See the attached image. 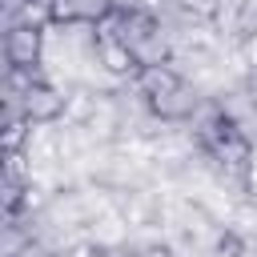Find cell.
<instances>
[{"label": "cell", "mask_w": 257, "mask_h": 257, "mask_svg": "<svg viewBox=\"0 0 257 257\" xmlns=\"http://www.w3.org/2000/svg\"><path fill=\"white\" fill-rule=\"evenodd\" d=\"M68 257H100V253H96V245H76Z\"/></svg>", "instance_id": "ba28073f"}, {"label": "cell", "mask_w": 257, "mask_h": 257, "mask_svg": "<svg viewBox=\"0 0 257 257\" xmlns=\"http://www.w3.org/2000/svg\"><path fill=\"white\" fill-rule=\"evenodd\" d=\"M141 257H177V253H173L169 245H153V249H145Z\"/></svg>", "instance_id": "52a82bcc"}, {"label": "cell", "mask_w": 257, "mask_h": 257, "mask_svg": "<svg viewBox=\"0 0 257 257\" xmlns=\"http://www.w3.org/2000/svg\"><path fill=\"white\" fill-rule=\"evenodd\" d=\"M20 104H24V116H28V124H52L56 116H64V104H68V96L64 92H56L52 84H32L24 96H20Z\"/></svg>", "instance_id": "7a4b0ae2"}, {"label": "cell", "mask_w": 257, "mask_h": 257, "mask_svg": "<svg viewBox=\"0 0 257 257\" xmlns=\"http://www.w3.org/2000/svg\"><path fill=\"white\" fill-rule=\"evenodd\" d=\"M137 88H141L149 100H161V96H169V92L181 88V76H177L169 64H141V68H137Z\"/></svg>", "instance_id": "3957f363"}, {"label": "cell", "mask_w": 257, "mask_h": 257, "mask_svg": "<svg viewBox=\"0 0 257 257\" xmlns=\"http://www.w3.org/2000/svg\"><path fill=\"white\" fill-rule=\"evenodd\" d=\"M149 108H153L161 120H181V116H189V112L197 108V96L181 84L177 92H169V96H161V100H149Z\"/></svg>", "instance_id": "277c9868"}, {"label": "cell", "mask_w": 257, "mask_h": 257, "mask_svg": "<svg viewBox=\"0 0 257 257\" xmlns=\"http://www.w3.org/2000/svg\"><path fill=\"white\" fill-rule=\"evenodd\" d=\"M245 253V245H241V237L237 233H217V257H241Z\"/></svg>", "instance_id": "8992f818"}, {"label": "cell", "mask_w": 257, "mask_h": 257, "mask_svg": "<svg viewBox=\"0 0 257 257\" xmlns=\"http://www.w3.org/2000/svg\"><path fill=\"white\" fill-rule=\"evenodd\" d=\"M4 52H8V64L20 68V72H32V64L40 60L44 52V28H32V24H12L8 36H4Z\"/></svg>", "instance_id": "6da1fadb"}, {"label": "cell", "mask_w": 257, "mask_h": 257, "mask_svg": "<svg viewBox=\"0 0 257 257\" xmlns=\"http://www.w3.org/2000/svg\"><path fill=\"white\" fill-rule=\"evenodd\" d=\"M72 8H76V20H80V24L108 16V0H72Z\"/></svg>", "instance_id": "5b68a950"}]
</instances>
